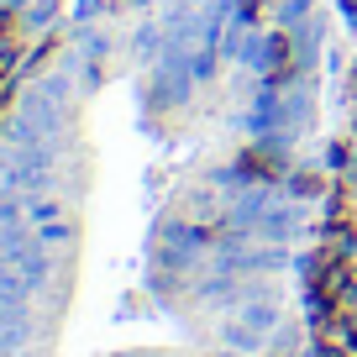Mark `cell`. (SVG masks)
Wrapping results in <instances>:
<instances>
[{
    "label": "cell",
    "mask_w": 357,
    "mask_h": 357,
    "mask_svg": "<svg viewBox=\"0 0 357 357\" xmlns=\"http://www.w3.org/2000/svg\"><path fill=\"white\" fill-rule=\"evenodd\" d=\"M347 6H352V11H357V0H347Z\"/></svg>",
    "instance_id": "obj_1"
}]
</instances>
